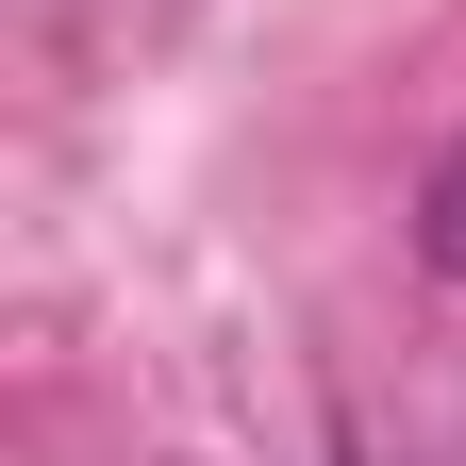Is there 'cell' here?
<instances>
[{"instance_id": "1", "label": "cell", "mask_w": 466, "mask_h": 466, "mask_svg": "<svg viewBox=\"0 0 466 466\" xmlns=\"http://www.w3.org/2000/svg\"><path fill=\"white\" fill-rule=\"evenodd\" d=\"M417 250L466 283V150H433V184H417Z\"/></svg>"}]
</instances>
